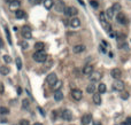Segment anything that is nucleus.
<instances>
[{
    "mask_svg": "<svg viewBox=\"0 0 131 125\" xmlns=\"http://www.w3.org/2000/svg\"><path fill=\"white\" fill-rule=\"evenodd\" d=\"M32 59L36 61V62H45V61L47 60V54L45 51H38V52H35L33 53V55H32Z\"/></svg>",
    "mask_w": 131,
    "mask_h": 125,
    "instance_id": "obj_1",
    "label": "nucleus"
},
{
    "mask_svg": "<svg viewBox=\"0 0 131 125\" xmlns=\"http://www.w3.org/2000/svg\"><path fill=\"white\" fill-rule=\"evenodd\" d=\"M54 8H55V12H57V13H65L67 7H66L65 2L62 0H57L55 2V5H54Z\"/></svg>",
    "mask_w": 131,
    "mask_h": 125,
    "instance_id": "obj_2",
    "label": "nucleus"
},
{
    "mask_svg": "<svg viewBox=\"0 0 131 125\" xmlns=\"http://www.w3.org/2000/svg\"><path fill=\"white\" fill-rule=\"evenodd\" d=\"M46 82H47V84L48 85H51V86H54L55 85V83L57 82V75L54 72H52V73H49L47 76V78H46Z\"/></svg>",
    "mask_w": 131,
    "mask_h": 125,
    "instance_id": "obj_3",
    "label": "nucleus"
},
{
    "mask_svg": "<svg viewBox=\"0 0 131 125\" xmlns=\"http://www.w3.org/2000/svg\"><path fill=\"white\" fill-rule=\"evenodd\" d=\"M21 33L23 36V38L24 39H30L32 37V33H31V29L29 26H23L21 30Z\"/></svg>",
    "mask_w": 131,
    "mask_h": 125,
    "instance_id": "obj_4",
    "label": "nucleus"
},
{
    "mask_svg": "<svg viewBox=\"0 0 131 125\" xmlns=\"http://www.w3.org/2000/svg\"><path fill=\"white\" fill-rule=\"evenodd\" d=\"M71 96H73L76 101H79V100H82V98H83V93H82L81 90L75 88V90L71 91Z\"/></svg>",
    "mask_w": 131,
    "mask_h": 125,
    "instance_id": "obj_5",
    "label": "nucleus"
},
{
    "mask_svg": "<svg viewBox=\"0 0 131 125\" xmlns=\"http://www.w3.org/2000/svg\"><path fill=\"white\" fill-rule=\"evenodd\" d=\"M116 21H117V23H120V24H127L128 18L123 13H117V15H116Z\"/></svg>",
    "mask_w": 131,
    "mask_h": 125,
    "instance_id": "obj_6",
    "label": "nucleus"
},
{
    "mask_svg": "<svg viewBox=\"0 0 131 125\" xmlns=\"http://www.w3.org/2000/svg\"><path fill=\"white\" fill-rule=\"evenodd\" d=\"M123 88H124V83L121 82V80H115V82L113 83V90L114 91H123Z\"/></svg>",
    "mask_w": 131,
    "mask_h": 125,
    "instance_id": "obj_7",
    "label": "nucleus"
},
{
    "mask_svg": "<svg viewBox=\"0 0 131 125\" xmlns=\"http://www.w3.org/2000/svg\"><path fill=\"white\" fill-rule=\"evenodd\" d=\"M77 13H78V10L75 8V7H68L65 10L66 16H75V15H77Z\"/></svg>",
    "mask_w": 131,
    "mask_h": 125,
    "instance_id": "obj_8",
    "label": "nucleus"
},
{
    "mask_svg": "<svg viewBox=\"0 0 131 125\" xmlns=\"http://www.w3.org/2000/svg\"><path fill=\"white\" fill-rule=\"evenodd\" d=\"M91 122H92V115L90 112H86L85 115H83V117H82V124L87 125V124H90Z\"/></svg>",
    "mask_w": 131,
    "mask_h": 125,
    "instance_id": "obj_9",
    "label": "nucleus"
},
{
    "mask_svg": "<svg viewBox=\"0 0 131 125\" xmlns=\"http://www.w3.org/2000/svg\"><path fill=\"white\" fill-rule=\"evenodd\" d=\"M110 75H112L113 78H115L116 80H118V79L121 78V76H122V71L118 69V68H114V69L110 71Z\"/></svg>",
    "mask_w": 131,
    "mask_h": 125,
    "instance_id": "obj_10",
    "label": "nucleus"
},
{
    "mask_svg": "<svg viewBox=\"0 0 131 125\" xmlns=\"http://www.w3.org/2000/svg\"><path fill=\"white\" fill-rule=\"evenodd\" d=\"M62 118L65 119V121H71L73 119V112L70 111V110H68V109H66V110H63L62 111Z\"/></svg>",
    "mask_w": 131,
    "mask_h": 125,
    "instance_id": "obj_11",
    "label": "nucleus"
},
{
    "mask_svg": "<svg viewBox=\"0 0 131 125\" xmlns=\"http://www.w3.org/2000/svg\"><path fill=\"white\" fill-rule=\"evenodd\" d=\"M101 78H102L101 73L99 72V71H96V72H93V73L91 75V77H90V80H91L92 83H97V82H99Z\"/></svg>",
    "mask_w": 131,
    "mask_h": 125,
    "instance_id": "obj_12",
    "label": "nucleus"
},
{
    "mask_svg": "<svg viewBox=\"0 0 131 125\" xmlns=\"http://www.w3.org/2000/svg\"><path fill=\"white\" fill-rule=\"evenodd\" d=\"M83 73L84 75H86V76L92 75V73H93V67H92L91 64H86L83 69Z\"/></svg>",
    "mask_w": 131,
    "mask_h": 125,
    "instance_id": "obj_13",
    "label": "nucleus"
},
{
    "mask_svg": "<svg viewBox=\"0 0 131 125\" xmlns=\"http://www.w3.org/2000/svg\"><path fill=\"white\" fill-rule=\"evenodd\" d=\"M20 5H21V2H20L18 0H15V1H13L12 4L9 5V9H10L12 12H16L18 9V7H20Z\"/></svg>",
    "mask_w": 131,
    "mask_h": 125,
    "instance_id": "obj_14",
    "label": "nucleus"
},
{
    "mask_svg": "<svg viewBox=\"0 0 131 125\" xmlns=\"http://www.w3.org/2000/svg\"><path fill=\"white\" fill-rule=\"evenodd\" d=\"M63 99V93H62L61 91H55L54 92V100L55 101H61V100Z\"/></svg>",
    "mask_w": 131,
    "mask_h": 125,
    "instance_id": "obj_15",
    "label": "nucleus"
},
{
    "mask_svg": "<svg viewBox=\"0 0 131 125\" xmlns=\"http://www.w3.org/2000/svg\"><path fill=\"white\" fill-rule=\"evenodd\" d=\"M92 99H93V102H94L97 106H100V104H101V96H100V94H98V93H94Z\"/></svg>",
    "mask_w": 131,
    "mask_h": 125,
    "instance_id": "obj_16",
    "label": "nucleus"
},
{
    "mask_svg": "<svg viewBox=\"0 0 131 125\" xmlns=\"http://www.w3.org/2000/svg\"><path fill=\"white\" fill-rule=\"evenodd\" d=\"M9 71H10V69H9V67H7V65H1V67H0V73H1V75L6 76V75L9 73Z\"/></svg>",
    "mask_w": 131,
    "mask_h": 125,
    "instance_id": "obj_17",
    "label": "nucleus"
},
{
    "mask_svg": "<svg viewBox=\"0 0 131 125\" xmlns=\"http://www.w3.org/2000/svg\"><path fill=\"white\" fill-rule=\"evenodd\" d=\"M54 6V1L53 0H44V7L46 9H51Z\"/></svg>",
    "mask_w": 131,
    "mask_h": 125,
    "instance_id": "obj_18",
    "label": "nucleus"
},
{
    "mask_svg": "<svg viewBox=\"0 0 131 125\" xmlns=\"http://www.w3.org/2000/svg\"><path fill=\"white\" fill-rule=\"evenodd\" d=\"M44 48H45V44L41 43V41H38V43L35 44L36 52H38V51H44Z\"/></svg>",
    "mask_w": 131,
    "mask_h": 125,
    "instance_id": "obj_19",
    "label": "nucleus"
},
{
    "mask_svg": "<svg viewBox=\"0 0 131 125\" xmlns=\"http://www.w3.org/2000/svg\"><path fill=\"white\" fill-rule=\"evenodd\" d=\"M85 46L84 45H76L74 47V52L75 53H82V52H84L85 51Z\"/></svg>",
    "mask_w": 131,
    "mask_h": 125,
    "instance_id": "obj_20",
    "label": "nucleus"
},
{
    "mask_svg": "<svg viewBox=\"0 0 131 125\" xmlns=\"http://www.w3.org/2000/svg\"><path fill=\"white\" fill-rule=\"evenodd\" d=\"M70 25L73 26V28H78L79 25H81V21H79L78 18H73L71 21H70Z\"/></svg>",
    "mask_w": 131,
    "mask_h": 125,
    "instance_id": "obj_21",
    "label": "nucleus"
},
{
    "mask_svg": "<svg viewBox=\"0 0 131 125\" xmlns=\"http://www.w3.org/2000/svg\"><path fill=\"white\" fill-rule=\"evenodd\" d=\"M15 16H16L17 18L25 17V12H24V10H22V9H17V10L15 12Z\"/></svg>",
    "mask_w": 131,
    "mask_h": 125,
    "instance_id": "obj_22",
    "label": "nucleus"
},
{
    "mask_svg": "<svg viewBox=\"0 0 131 125\" xmlns=\"http://www.w3.org/2000/svg\"><path fill=\"white\" fill-rule=\"evenodd\" d=\"M101 25L104 26V29H105L108 33H109V32H112V25H110L107 21H106V22H101Z\"/></svg>",
    "mask_w": 131,
    "mask_h": 125,
    "instance_id": "obj_23",
    "label": "nucleus"
},
{
    "mask_svg": "<svg viewBox=\"0 0 131 125\" xmlns=\"http://www.w3.org/2000/svg\"><path fill=\"white\" fill-rule=\"evenodd\" d=\"M105 14H106V17L108 18V20H112V18L114 17V10L112 8L107 9V10L105 12Z\"/></svg>",
    "mask_w": 131,
    "mask_h": 125,
    "instance_id": "obj_24",
    "label": "nucleus"
},
{
    "mask_svg": "<svg viewBox=\"0 0 131 125\" xmlns=\"http://www.w3.org/2000/svg\"><path fill=\"white\" fill-rule=\"evenodd\" d=\"M86 92L90 94H94L96 93V85H89L86 87Z\"/></svg>",
    "mask_w": 131,
    "mask_h": 125,
    "instance_id": "obj_25",
    "label": "nucleus"
},
{
    "mask_svg": "<svg viewBox=\"0 0 131 125\" xmlns=\"http://www.w3.org/2000/svg\"><path fill=\"white\" fill-rule=\"evenodd\" d=\"M5 32H6V37H7V39H8V44L9 45H12V37H10V32H9V29L7 28V26H5Z\"/></svg>",
    "mask_w": 131,
    "mask_h": 125,
    "instance_id": "obj_26",
    "label": "nucleus"
},
{
    "mask_svg": "<svg viewBox=\"0 0 131 125\" xmlns=\"http://www.w3.org/2000/svg\"><path fill=\"white\" fill-rule=\"evenodd\" d=\"M106 90H107V87H106L105 84L100 83V84L98 85V91H99V93H105Z\"/></svg>",
    "mask_w": 131,
    "mask_h": 125,
    "instance_id": "obj_27",
    "label": "nucleus"
},
{
    "mask_svg": "<svg viewBox=\"0 0 131 125\" xmlns=\"http://www.w3.org/2000/svg\"><path fill=\"white\" fill-rule=\"evenodd\" d=\"M29 106H30V102H29V100L28 99H24L23 101H22V108H23V109H28Z\"/></svg>",
    "mask_w": 131,
    "mask_h": 125,
    "instance_id": "obj_28",
    "label": "nucleus"
},
{
    "mask_svg": "<svg viewBox=\"0 0 131 125\" xmlns=\"http://www.w3.org/2000/svg\"><path fill=\"white\" fill-rule=\"evenodd\" d=\"M61 87H62V82L61 80H57V82L55 83V85L53 86V88H54V91H60Z\"/></svg>",
    "mask_w": 131,
    "mask_h": 125,
    "instance_id": "obj_29",
    "label": "nucleus"
},
{
    "mask_svg": "<svg viewBox=\"0 0 131 125\" xmlns=\"http://www.w3.org/2000/svg\"><path fill=\"white\" fill-rule=\"evenodd\" d=\"M15 62H16V68H17L18 70H21L22 69V60H21V57H16V60H15Z\"/></svg>",
    "mask_w": 131,
    "mask_h": 125,
    "instance_id": "obj_30",
    "label": "nucleus"
},
{
    "mask_svg": "<svg viewBox=\"0 0 131 125\" xmlns=\"http://www.w3.org/2000/svg\"><path fill=\"white\" fill-rule=\"evenodd\" d=\"M0 114L1 115H7V114H9V109L7 107H0Z\"/></svg>",
    "mask_w": 131,
    "mask_h": 125,
    "instance_id": "obj_31",
    "label": "nucleus"
},
{
    "mask_svg": "<svg viewBox=\"0 0 131 125\" xmlns=\"http://www.w3.org/2000/svg\"><path fill=\"white\" fill-rule=\"evenodd\" d=\"M112 9L114 10V13H115V12H120V9H121V5L116 2V4H114V6L112 7Z\"/></svg>",
    "mask_w": 131,
    "mask_h": 125,
    "instance_id": "obj_32",
    "label": "nucleus"
},
{
    "mask_svg": "<svg viewBox=\"0 0 131 125\" xmlns=\"http://www.w3.org/2000/svg\"><path fill=\"white\" fill-rule=\"evenodd\" d=\"M90 4H91V6L93 8H98V7H99V4H98V1H96V0H91Z\"/></svg>",
    "mask_w": 131,
    "mask_h": 125,
    "instance_id": "obj_33",
    "label": "nucleus"
},
{
    "mask_svg": "<svg viewBox=\"0 0 131 125\" xmlns=\"http://www.w3.org/2000/svg\"><path fill=\"white\" fill-rule=\"evenodd\" d=\"M2 57H4V61L6 63H10V62H12V57L9 55H4Z\"/></svg>",
    "mask_w": 131,
    "mask_h": 125,
    "instance_id": "obj_34",
    "label": "nucleus"
},
{
    "mask_svg": "<svg viewBox=\"0 0 131 125\" xmlns=\"http://www.w3.org/2000/svg\"><path fill=\"white\" fill-rule=\"evenodd\" d=\"M121 99H123V100L129 99V93H128V92H122V94H121Z\"/></svg>",
    "mask_w": 131,
    "mask_h": 125,
    "instance_id": "obj_35",
    "label": "nucleus"
},
{
    "mask_svg": "<svg viewBox=\"0 0 131 125\" xmlns=\"http://www.w3.org/2000/svg\"><path fill=\"white\" fill-rule=\"evenodd\" d=\"M99 17H100V21L101 22H106V14L102 12V13H100V15H99Z\"/></svg>",
    "mask_w": 131,
    "mask_h": 125,
    "instance_id": "obj_36",
    "label": "nucleus"
},
{
    "mask_svg": "<svg viewBox=\"0 0 131 125\" xmlns=\"http://www.w3.org/2000/svg\"><path fill=\"white\" fill-rule=\"evenodd\" d=\"M118 47H120V48H124V49H127V51L129 49V48H128V45L124 43V41H123V44H121V43L118 44Z\"/></svg>",
    "mask_w": 131,
    "mask_h": 125,
    "instance_id": "obj_37",
    "label": "nucleus"
},
{
    "mask_svg": "<svg viewBox=\"0 0 131 125\" xmlns=\"http://www.w3.org/2000/svg\"><path fill=\"white\" fill-rule=\"evenodd\" d=\"M20 125H30V123H29L28 119H21L20 121Z\"/></svg>",
    "mask_w": 131,
    "mask_h": 125,
    "instance_id": "obj_38",
    "label": "nucleus"
},
{
    "mask_svg": "<svg viewBox=\"0 0 131 125\" xmlns=\"http://www.w3.org/2000/svg\"><path fill=\"white\" fill-rule=\"evenodd\" d=\"M20 45H21V47H23L24 49L29 47V45H28V43H26V41H21V43H20Z\"/></svg>",
    "mask_w": 131,
    "mask_h": 125,
    "instance_id": "obj_39",
    "label": "nucleus"
},
{
    "mask_svg": "<svg viewBox=\"0 0 131 125\" xmlns=\"http://www.w3.org/2000/svg\"><path fill=\"white\" fill-rule=\"evenodd\" d=\"M117 35H118L117 32H109V36H110L112 38H115V39H116V38H117Z\"/></svg>",
    "mask_w": 131,
    "mask_h": 125,
    "instance_id": "obj_40",
    "label": "nucleus"
},
{
    "mask_svg": "<svg viewBox=\"0 0 131 125\" xmlns=\"http://www.w3.org/2000/svg\"><path fill=\"white\" fill-rule=\"evenodd\" d=\"M4 92H5L4 84H2V83H0V94H4Z\"/></svg>",
    "mask_w": 131,
    "mask_h": 125,
    "instance_id": "obj_41",
    "label": "nucleus"
},
{
    "mask_svg": "<svg viewBox=\"0 0 131 125\" xmlns=\"http://www.w3.org/2000/svg\"><path fill=\"white\" fill-rule=\"evenodd\" d=\"M29 1H30L31 4H33V5H37V4H40V2H41L43 0H29Z\"/></svg>",
    "mask_w": 131,
    "mask_h": 125,
    "instance_id": "obj_42",
    "label": "nucleus"
},
{
    "mask_svg": "<svg viewBox=\"0 0 131 125\" xmlns=\"http://www.w3.org/2000/svg\"><path fill=\"white\" fill-rule=\"evenodd\" d=\"M124 125H131V117H128L125 122H124Z\"/></svg>",
    "mask_w": 131,
    "mask_h": 125,
    "instance_id": "obj_43",
    "label": "nucleus"
},
{
    "mask_svg": "<svg viewBox=\"0 0 131 125\" xmlns=\"http://www.w3.org/2000/svg\"><path fill=\"white\" fill-rule=\"evenodd\" d=\"M38 110H39V112H40V114H41V116H45V112H44V110H43V109H41V108H40V107H38Z\"/></svg>",
    "mask_w": 131,
    "mask_h": 125,
    "instance_id": "obj_44",
    "label": "nucleus"
},
{
    "mask_svg": "<svg viewBox=\"0 0 131 125\" xmlns=\"http://www.w3.org/2000/svg\"><path fill=\"white\" fill-rule=\"evenodd\" d=\"M13 1H15V0H5V2H6V4H8V5H10Z\"/></svg>",
    "mask_w": 131,
    "mask_h": 125,
    "instance_id": "obj_45",
    "label": "nucleus"
},
{
    "mask_svg": "<svg viewBox=\"0 0 131 125\" xmlns=\"http://www.w3.org/2000/svg\"><path fill=\"white\" fill-rule=\"evenodd\" d=\"M4 47V43H2V40H1V38H0V48Z\"/></svg>",
    "mask_w": 131,
    "mask_h": 125,
    "instance_id": "obj_46",
    "label": "nucleus"
},
{
    "mask_svg": "<svg viewBox=\"0 0 131 125\" xmlns=\"http://www.w3.org/2000/svg\"><path fill=\"white\" fill-rule=\"evenodd\" d=\"M21 92H22L21 87H18V88H17V93H18V94H21Z\"/></svg>",
    "mask_w": 131,
    "mask_h": 125,
    "instance_id": "obj_47",
    "label": "nucleus"
},
{
    "mask_svg": "<svg viewBox=\"0 0 131 125\" xmlns=\"http://www.w3.org/2000/svg\"><path fill=\"white\" fill-rule=\"evenodd\" d=\"M33 125H43V124H40V123H35Z\"/></svg>",
    "mask_w": 131,
    "mask_h": 125,
    "instance_id": "obj_48",
    "label": "nucleus"
},
{
    "mask_svg": "<svg viewBox=\"0 0 131 125\" xmlns=\"http://www.w3.org/2000/svg\"><path fill=\"white\" fill-rule=\"evenodd\" d=\"M73 125H74V124H73Z\"/></svg>",
    "mask_w": 131,
    "mask_h": 125,
    "instance_id": "obj_49",
    "label": "nucleus"
}]
</instances>
